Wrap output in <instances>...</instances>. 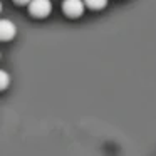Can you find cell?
Here are the masks:
<instances>
[{
  "mask_svg": "<svg viewBox=\"0 0 156 156\" xmlns=\"http://www.w3.org/2000/svg\"><path fill=\"white\" fill-rule=\"evenodd\" d=\"M52 10L51 0H32L29 4V12L34 17H47Z\"/></svg>",
  "mask_w": 156,
  "mask_h": 156,
  "instance_id": "6da1fadb",
  "label": "cell"
},
{
  "mask_svg": "<svg viewBox=\"0 0 156 156\" xmlns=\"http://www.w3.org/2000/svg\"><path fill=\"white\" fill-rule=\"evenodd\" d=\"M84 2L82 0H64L62 2V12L69 17H79L84 14Z\"/></svg>",
  "mask_w": 156,
  "mask_h": 156,
  "instance_id": "7a4b0ae2",
  "label": "cell"
},
{
  "mask_svg": "<svg viewBox=\"0 0 156 156\" xmlns=\"http://www.w3.org/2000/svg\"><path fill=\"white\" fill-rule=\"evenodd\" d=\"M17 35V27L9 19H0V41H12Z\"/></svg>",
  "mask_w": 156,
  "mask_h": 156,
  "instance_id": "3957f363",
  "label": "cell"
},
{
  "mask_svg": "<svg viewBox=\"0 0 156 156\" xmlns=\"http://www.w3.org/2000/svg\"><path fill=\"white\" fill-rule=\"evenodd\" d=\"M84 2V5H87L89 9H92V10H101V9L106 7V4H108V0H82Z\"/></svg>",
  "mask_w": 156,
  "mask_h": 156,
  "instance_id": "277c9868",
  "label": "cell"
},
{
  "mask_svg": "<svg viewBox=\"0 0 156 156\" xmlns=\"http://www.w3.org/2000/svg\"><path fill=\"white\" fill-rule=\"evenodd\" d=\"M9 84H10V76H9L4 69H0V91L7 89Z\"/></svg>",
  "mask_w": 156,
  "mask_h": 156,
  "instance_id": "5b68a950",
  "label": "cell"
},
{
  "mask_svg": "<svg viewBox=\"0 0 156 156\" xmlns=\"http://www.w3.org/2000/svg\"><path fill=\"white\" fill-rule=\"evenodd\" d=\"M17 4H20V5H24V4H30L32 0H15Z\"/></svg>",
  "mask_w": 156,
  "mask_h": 156,
  "instance_id": "8992f818",
  "label": "cell"
},
{
  "mask_svg": "<svg viewBox=\"0 0 156 156\" xmlns=\"http://www.w3.org/2000/svg\"><path fill=\"white\" fill-rule=\"evenodd\" d=\"M0 12H2V2H0Z\"/></svg>",
  "mask_w": 156,
  "mask_h": 156,
  "instance_id": "52a82bcc",
  "label": "cell"
},
{
  "mask_svg": "<svg viewBox=\"0 0 156 156\" xmlns=\"http://www.w3.org/2000/svg\"><path fill=\"white\" fill-rule=\"evenodd\" d=\"M0 57H2V55H0Z\"/></svg>",
  "mask_w": 156,
  "mask_h": 156,
  "instance_id": "ba28073f",
  "label": "cell"
}]
</instances>
